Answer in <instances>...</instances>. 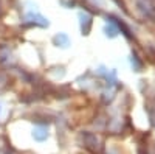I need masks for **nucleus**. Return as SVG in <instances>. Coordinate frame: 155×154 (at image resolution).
<instances>
[{"label":"nucleus","instance_id":"2","mask_svg":"<svg viewBox=\"0 0 155 154\" xmlns=\"http://www.w3.org/2000/svg\"><path fill=\"white\" fill-rule=\"evenodd\" d=\"M34 139H36V140H44V139H47V132H45L44 128H39V129L34 131Z\"/></svg>","mask_w":155,"mask_h":154},{"label":"nucleus","instance_id":"3","mask_svg":"<svg viewBox=\"0 0 155 154\" xmlns=\"http://www.w3.org/2000/svg\"><path fill=\"white\" fill-rule=\"evenodd\" d=\"M54 41H56L58 44H59V42H62L64 45H67V44H68V39H67V37L64 36V34H59V36H56V39H54Z\"/></svg>","mask_w":155,"mask_h":154},{"label":"nucleus","instance_id":"1","mask_svg":"<svg viewBox=\"0 0 155 154\" xmlns=\"http://www.w3.org/2000/svg\"><path fill=\"white\" fill-rule=\"evenodd\" d=\"M81 19H82V25L85 23V28H84L82 31L87 34V31L90 30V25H92V17H90V16H85V14H81Z\"/></svg>","mask_w":155,"mask_h":154}]
</instances>
